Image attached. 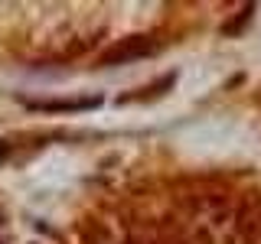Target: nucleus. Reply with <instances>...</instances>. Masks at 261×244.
I'll use <instances>...</instances> for the list:
<instances>
[{"mask_svg":"<svg viewBox=\"0 0 261 244\" xmlns=\"http://www.w3.org/2000/svg\"><path fill=\"white\" fill-rule=\"evenodd\" d=\"M242 215L225 192H196L186 195L173 228L183 244H235Z\"/></svg>","mask_w":261,"mask_h":244,"instance_id":"1","label":"nucleus"},{"mask_svg":"<svg viewBox=\"0 0 261 244\" xmlns=\"http://www.w3.org/2000/svg\"><path fill=\"white\" fill-rule=\"evenodd\" d=\"M160 49V43L153 36H127L121 43H114L108 52H101V65H124L134 59H144V55H153Z\"/></svg>","mask_w":261,"mask_h":244,"instance_id":"2","label":"nucleus"},{"mask_svg":"<svg viewBox=\"0 0 261 244\" xmlns=\"http://www.w3.org/2000/svg\"><path fill=\"white\" fill-rule=\"evenodd\" d=\"M124 244H183L173 222H147L124 238Z\"/></svg>","mask_w":261,"mask_h":244,"instance_id":"3","label":"nucleus"},{"mask_svg":"<svg viewBox=\"0 0 261 244\" xmlns=\"http://www.w3.org/2000/svg\"><path fill=\"white\" fill-rule=\"evenodd\" d=\"M239 234L245 238V244H261V211H251L248 218H242Z\"/></svg>","mask_w":261,"mask_h":244,"instance_id":"4","label":"nucleus"}]
</instances>
